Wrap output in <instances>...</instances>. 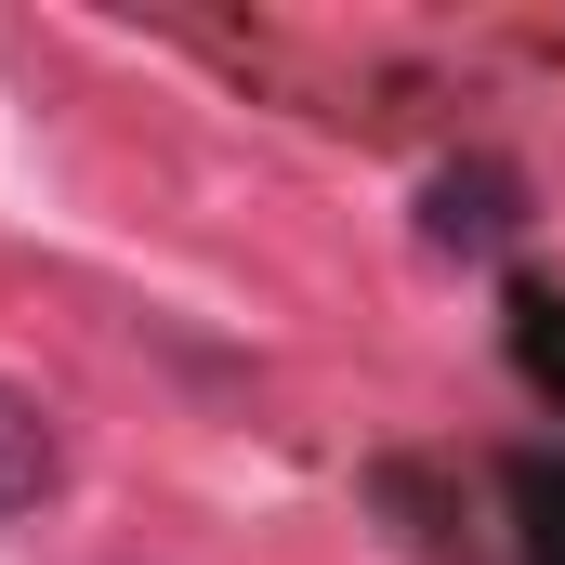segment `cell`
<instances>
[{
    "mask_svg": "<svg viewBox=\"0 0 565 565\" xmlns=\"http://www.w3.org/2000/svg\"><path fill=\"white\" fill-rule=\"evenodd\" d=\"M53 473H66V447H53V422H40V395L0 382V513H40Z\"/></svg>",
    "mask_w": 565,
    "mask_h": 565,
    "instance_id": "obj_1",
    "label": "cell"
},
{
    "mask_svg": "<svg viewBox=\"0 0 565 565\" xmlns=\"http://www.w3.org/2000/svg\"><path fill=\"white\" fill-rule=\"evenodd\" d=\"M500 198H513L500 171H434V237H447V250H487V237L513 224Z\"/></svg>",
    "mask_w": 565,
    "mask_h": 565,
    "instance_id": "obj_2",
    "label": "cell"
}]
</instances>
